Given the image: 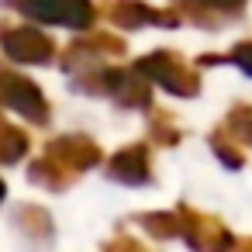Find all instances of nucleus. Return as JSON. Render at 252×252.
Wrapping results in <instances>:
<instances>
[{
  "label": "nucleus",
  "instance_id": "11",
  "mask_svg": "<svg viewBox=\"0 0 252 252\" xmlns=\"http://www.w3.org/2000/svg\"><path fill=\"white\" fill-rule=\"evenodd\" d=\"M224 63H235L242 73H249V76H252V42H242V45H235V49L224 56Z\"/></svg>",
  "mask_w": 252,
  "mask_h": 252
},
{
  "label": "nucleus",
  "instance_id": "3",
  "mask_svg": "<svg viewBox=\"0 0 252 252\" xmlns=\"http://www.w3.org/2000/svg\"><path fill=\"white\" fill-rule=\"evenodd\" d=\"M25 11L45 21H59L69 28H87L94 21V7L90 0H21Z\"/></svg>",
  "mask_w": 252,
  "mask_h": 252
},
{
  "label": "nucleus",
  "instance_id": "7",
  "mask_svg": "<svg viewBox=\"0 0 252 252\" xmlns=\"http://www.w3.org/2000/svg\"><path fill=\"white\" fill-rule=\"evenodd\" d=\"M4 49L18 63H38V59H49L52 56V42L45 35H38V32H28V28L4 35Z\"/></svg>",
  "mask_w": 252,
  "mask_h": 252
},
{
  "label": "nucleus",
  "instance_id": "10",
  "mask_svg": "<svg viewBox=\"0 0 252 252\" xmlns=\"http://www.w3.org/2000/svg\"><path fill=\"white\" fill-rule=\"evenodd\" d=\"M138 221H142L152 235H159V238L180 235V211H176V214H142Z\"/></svg>",
  "mask_w": 252,
  "mask_h": 252
},
{
  "label": "nucleus",
  "instance_id": "13",
  "mask_svg": "<svg viewBox=\"0 0 252 252\" xmlns=\"http://www.w3.org/2000/svg\"><path fill=\"white\" fill-rule=\"evenodd\" d=\"M0 193H4V187H0Z\"/></svg>",
  "mask_w": 252,
  "mask_h": 252
},
{
  "label": "nucleus",
  "instance_id": "5",
  "mask_svg": "<svg viewBox=\"0 0 252 252\" xmlns=\"http://www.w3.org/2000/svg\"><path fill=\"white\" fill-rule=\"evenodd\" d=\"M0 100H7L14 111L28 114L32 121H42V114H45V100L38 97V90L18 76H0Z\"/></svg>",
  "mask_w": 252,
  "mask_h": 252
},
{
  "label": "nucleus",
  "instance_id": "8",
  "mask_svg": "<svg viewBox=\"0 0 252 252\" xmlns=\"http://www.w3.org/2000/svg\"><path fill=\"white\" fill-rule=\"evenodd\" d=\"M111 176L121 180V183H135V187L149 183L152 176H149V152H145V145H131V149L118 152L111 159Z\"/></svg>",
  "mask_w": 252,
  "mask_h": 252
},
{
  "label": "nucleus",
  "instance_id": "9",
  "mask_svg": "<svg viewBox=\"0 0 252 252\" xmlns=\"http://www.w3.org/2000/svg\"><path fill=\"white\" fill-rule=\"evenodd\" d=\"M211 149L218 152V159L228 166V169H242L245 166V152H242V142L238 138H231L224 128H218L214 135H211Z\"/></svg>",
  "mask_w": 252,
  "mask_h": 252
},
{
  "label": "nucleus",
  "instance_id": "4",
  "mask_svg": "<svg viewBox=\"0 0 252 252\" xmlns=\"http://www.w3.org/2000/svg\"><path fill=\"white\" fill-rule=\"evenodd\" d=\"M183 4V14L193 21V25H204V28H221L235 18H242L249 0H180Z\"/></svg>",
  "mask_w": 252,
  "mask_h": 252
},
{
  "label": "nucleus",
  "instance_id": "2",
  "mask_svg": "<svg viewBox=\"0 0 252 252\" xmlns=\"http://www.w3.org/2000/svg\"><path fill=\"white\" fill-rule=\"evenodd\" d=\"M180 235L187 238V245L193 252H228L235 245L231 231L218 218L200 214L193 207H180Z\"/></svg>",
  "mask_w": 252,
  "mask_h": 252
},
{
  "label": "nucleus",
  "instance_id": "1",
  "mask_svg": "<svg viewBox=\"0 0 252 252\" xmlns=\"http://www.w3.org/2000/svg\"><path fill=\"white\" fill-rule=\"evenodd\" d=\"M135 69H138L145 80L166 87V90L176 94V97H193V94L200 90V76H197V69H190L176 52H152V56H145Z\"/></svg>",
  "mask_w": 252,
  "mask_h": 252
},
{
  "label": "nucleus",
  "instance_id": "12",
  "mask_svg": "<svg viewBox=\"0 0 252 252\" xmlns=\"http://www.w3.org/2000/svg\"><path fill=\"white\" fill-rule=\"evenodd\" d=\"M238 252H252V238H245V242L238 245Z\"/></svg>",
  "mask_w": 252,
  "mask_h": 252
},
{
  "label": "nucleus",
  "instance_id": "6",
  "mask_svg": "<svg viewBox=\"0 0 252 252\" xmlns=\"http://www.w3.org/2000/svg\"><path fill=\"white\" fill-rule=\"evenodd\" d=\"M111 18L121 25V28H142V25H176L180 18L176 14H162L149 4H142V0H118V4H111Z\"/></svg>",
  "mask_w": 252,
  "mask_h": 252
}]
</instances>
